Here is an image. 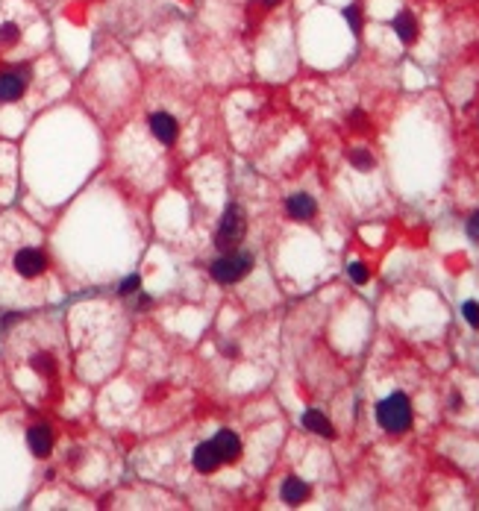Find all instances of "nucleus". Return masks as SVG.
<instances>
[{"instance_id":"0eeeda50","label":"nucleus","mask_w":479,"mask_h":511,"mask_svg":"<svg viewBox=\"0 0 479 511\" xmlns=\"http://www.w3.org/2000/svg\"><path fill=\"white\" fill-rule=\"evenodd\" d=\"M53 441H56L53 429H50V426H45V423H38V426H33V429L27 432V444H30L36 459H47L50 450H53Z\"/></svg>"},{"instance_id":"a211bd4d","label":"nucleus","mask_w":479,"mask_h":511,"mask_svg":"<svg viewBox=\"0 0 479 511\" xmlns=\"http://www.w3.org/2000/svg\"><path fill=\"white\" fill-rule=\"evenodd\" d=\"M347 274H350V279L356 282V286H364V282L371 279V274H368V267H364L362 262H350V267H347Z\"/></svg>"},{"instance_id":"4468645a","label":"nucleus","mask_w":479,"mask_h":511,"mask_svg":"<svg viewBox=\"0 0 479 511\" xmlns=\"http://www.w3.org/2000/svg\"><path fill=\"white\" fill-rule=\"evenodd\" d=\"M21 41V27L15 21H6L0 24V47H12Z\"/></svg>"},{"instance_id":"b1692460","label":"nucleus","mask_w":479,"mask_h":511,"mask_svg":"<svg viewBox=\"0 0 479 511\" xmlns=\"http://www.w3.org/2000/svg\"><path fill=\"white\" fill-rule=\"evenodd\" d=\"M277 3H283V0H262V6H277Z\"/></svg>"},{"instance_id":"9b49d317","label":"nucleus","mask_w":479,"mask_h":511,"mask_svg":"<svg viewBox=\"0 0 479 511\" xmlns=\"http://www.w3.org/2000/svg\"><path fill=\"white\" fill-rule=\"evenodd\" d=\"M391 27H394V33H397V38L403 41V45H412V41L418 38V21H415L412 12H400V15L391 21Z\"/></svg>"},{"instance_id":"412c9836","label":"nucleus","mask_w":479,"mask_h":511,"mask_svg":"<svg viewBox=\"0 0 479 511\" xmlns=\"http://www.w3.org/2000/svg\"><path fill=\"white\" fill-rule=\"evenodd\" d=\"M468 235H471L473 241H479V212H473L471 221H468Z\"/></svg>"},{"instance_id":"f8f14e48","label":"nucleus","mask_w":479,"mask_h":511,"mask_svg":"<svg viewBox=\"0 0 479 511\" xmlns=\"http://www.w3.org/2000/svg\"><path fill=\"white\" fill-rule=\"evenodd\" d=\"M303 426L309 432H315V435H320V438H335V429H332V423L320 415L318 408H309L306 415H303Z\"/></svg>"},{"instance_id":"f03ea898","label":"nucleus","mask_w":479,"mask_h":511,"mask_svg":"<svg viewBox=\"0 0 479 511\" xmlns=\"http://www.w3.org/2000/svg\"><path fill=\"white\" fill-rule=\"evenodd\" d=\"M376 423L383 426L385 432L400 435L412 426V403L403 391H394L391 397H385L383 403L376 406Z\"/></svg>"},{"instance_id":"39448f33","label":"nucleus","mask_w":479,"mask_h":511,"mask_svg":"<svg viewBox=\"0 0 479 511\" xmlns=\"http://www.w3.org/2000/svg\"><path fill=\"white\" fill-rule=\"evenodd\" d=\"M27 85H30V71L18 68V71H0V106L3 103H18L24 101Z\"/></svg>"},{"instance_id":"6e6552de","label":"nucleus","mask_w":479,"mask_h":511,"mask_svg":"<svg viewBox=\"0 0 479 511\" xmlns=\"http://www.w3.org/2000/svg\"><path fill=\"white\" fill-rule=\"evenodd\" d=\"M212 447L218 450L221 461H235L242 456V441H238V435L230 432V429H221L215 438H212Z\"/></svg>"},{"instance_id":"20e7f679","label":"nucleus","mask_w":479,"mask_h":511,"mask_svg":"<svg viewBox=\"0 0 479 511\" xmlns=\"http://www.w3.org/2000/svg\"><path fill=\"white\" fill-rule=\"evenodd\" d=\"M244 232H247V215H244L242 206L233 203L227 212H223L221 230H218L215 241H218L221 250H233V247H238L244 241Z\"/></svg>"},{"instance_id":"393cba45","label":"nucleus","mask_w":479,"mask_h":511,"mask_svg":"<svg viewBox=\"0 0 479 511\" xmlns=\"http://www.w3.org/2000/svg\"><path fill=\"white\" fill-rule=\"evenodd\" d=\"M0 186H3V177H0Z\"/></svg>"},{"instance_id":"ddd939ff","label":"nucleus","mask_w":479,"mask_h":511,"mask_svg":"<svg viewBox=\"0 0 479 511\" xmlns=\"http://www.w3.org/2000/svg\"><path fill=\"white\" fill-rule=\"evenodd\" d=\"M279 494H283V500H286L288 505H300V503L306 500V496H309V485H306L303 479L291 476V479H286V482H283V491H279Z\"/></svg>"},{"instance_id":"423d86ee","label":"nucleus","mask_w":479,"mask_h":511,"mask_svg":"<svg viewBox=\"0 0 479 511\" xmlns=\"http://www.w3.org/2000/svg\"><path fill=\"white\" fill-rule=\"evenodd\" d=\"M150 133L159 145L171 147L177 141V135H179V121L174 115H168V112H153L150 115Z\"/></svg>"},{"instance_id":"6ab92c4d","label":"nucleus","mask_w":479,"mask_h":511,"mask_svg":"<svg viewBox=\"0 0 479 511\" xmlns=\"http://www.w3.org/2000/svg\"><path fill=\"white\" fill-rule=\"evenodd\" d=\"M462 315H464V320H468L473 329H479V303L476 300H468L462 306Z\"/></svg>"},{"instance_id":"f3484780","label":"nucleus","mask_w":479,"mask_h":511,"mask_svg":"<svg viewBox=\"0 0 479 511\" xmlns=\"http://www.w3.org/2000/svg\"><path fill=\"white\" fill-rule=\"evenodd\" d=\"M138 286H142V276H138V274H130L126 279L118 282V294H121V297H130V294L138 291Z\"/></svg>"},{"instance_id":"1a4fd4ad","label":"nucleus","mask_w":479,"mask_h":511,"mask_svg":"<svg viewBox=\"0 0 479 511\" xmlns=\"http://www.w3.org/2000/svg\"><path fill=\"white\" fill-rule=\"evenodd\" d=\"M286 212H288V218H294V221L315 218V212H318L315 197H309V194H291L288 203H286Z\"/></svg>"},{"instance_id":"2eb2a0df","label":"nucleus","mask_w":479,"mask_h":511,"mask_svg":"<svg viewBox=\"0 0 479 511\" xmlns=\"http://www.w3.org/2000/svg\"><path fill=\"white\" fill-rule=\"evenodd\" d=\"M30 367H33V371H38L45 379H50V376H53V359L47 356V353H38V356H33Z\"/></svg>"},{"instance_id":"7ed1b4c3","label":"nucleus","mask_w":479,"mask_h":511,"mask_svg":"<svg viewBox=\"0 0 479 511\" xmlns=\"http://www.w3.org/2000/svg\"><path fill=\"white\" fill-rule=\"evenodd\" d=\"M253 271V256L250 253H230L221 256L209 265V274H212L215 282H223V286H233V282L244 279Z\"/></svg>"},{"instance_id":"5701e85b","label":"nucleus","mask_w":479,"mask_h":511,"mask_svg":"<svg viewBox=\"0 0 479 511\" xmlns=\"http://www.w3.org/2000/svg\"><path fill=\"white\" fill-rule=\"evenodd\" d=\"M150 303H153V300H150V297H147V294H138V303H135L138 309H147Z\"/></svg>"},{"instance_id":"dca6fc26","label":"nucleus","mask_w":479,"mask_h":511,"mask_svg":"<svg viewBox=\"0 0 479 511\" xmlns=\"http://www.w3.org/2000/svg\"><path fill=\"white\" fill-rule=\"evenodd\" d=\"M350 162H353L356 168H362V170H368V168H374V156L364 147H356V150H350Z\"/></svg>"},{"instance_id":"f257e3e1","label":"nucleus","mask_w":479,"mask_h":511,"mask_svg":"<svg viewBox=\"0 0 479 511\" xmlns=\"http://www.w3.org/2000/svg\"><path fill=\"white\" fill-rule=\"evenodd\" d=\"M9 271L15 274L21 282H38L50 271V262H47L45 250H41L38 244H21L9 256Z\"/></svg>"},{"instance_id":"4be33fe9","label":"nucleus","mask_w":479,"mask_h":511,"mask_svg":"<svg viewBox=\"0 0 479 511\" xmlns=\"http://www.w3.org/2000/svg\"><path fill=\"white\" fill-rule=\"evenodd\" d=\"M350 124H353V130H364V115H362V112H353Z\"/></svg>"},{"instance_id":"9d476101","label":"nucleus","mask_w":479,"mask_h":511,"mask_svg":"<svg viewBox=\"0 0 479 511\" xmlns=\"http://www.w3.org/2000/svg\"><path fill=\"white\" fill-rule=\"evenodd\" d=\"M191 459H194V467H197L200 473H215L218 467L223 464V461H221V456H218V450L212 447V441H206V444L197 447Z\"/></svg>"},{"instance_id":"aec40b11","label":"nucleus","mask_w":479,"mask_h":511,"mask_svg":"<svg viewBox=\"0 0 479 511\" xmlns=\"http://www.w3.org/2000/svg\"><path fill=\"white\" fill-rule=\"evenodd\" d=\"M344 18H347V24H350V30H353V33L362 30V9L359 6H347L344 9Z\"/></svg>"}]
</instances>
